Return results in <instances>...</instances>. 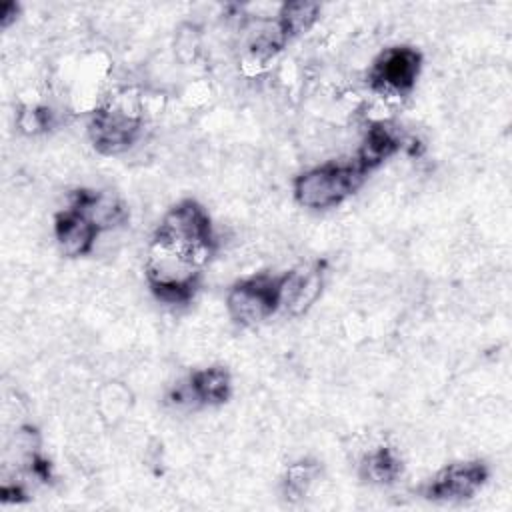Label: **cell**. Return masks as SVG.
I'll return each mask as SVG.
<instances>
[{"mask_svg":"<svg viewBox=\"0 0 512 512\" xmlns=\"http://www.w3.org/2000/svg\"><path fill=\"white\" fill-rule=\"evenodd\" d=\"M102 232L98 226L76 206H68L54 218V238L62 254L76 258L86 256L94 250L96 240Z\"/></svg>","mask_w":512,"mask_h":512,"instance_id":"obj_8","label":"cell"},{"mask_svg":"<svg viewBox=\"0 0 512 512\" xmlns=\"http://www.w3.org/2000/svg\"><path fill=\"white\" fill-rule=\"evenodd\" d=\"M200 50V40L198 34L192 26H182L178 36H176V52L182 60L194 58V54Z\"/></svg>","mask_w":512,"mask_h":512,"instance_id":"obj_14","label":"cell"},{"mask_svg":"<svg viewBox=\"0 0 512 512\" xmlns=\"http://www.w3.org/2000/svg\"><path fill=\"white\" fill-rule=\"evenodd\" d=\"M420 66L422 56L418 50L410 46H392L372 62L368 80L372 90L388 100L412 90Z\"/></svg>","mask_w":512,"mask_h":512,"instance_id":"obj_5","label":"cell"},{"mask_svg":"<svg viewBox=\"0 0 512 512\" xmlns=\"http://www.w3.org/2000/svg\"><path fill=\"white\" fill-rule=\"evenodd\" d=\"M488 478V468L482 462H456L442 468L424 488V494L434 500L470 498Z\"/></svg>","mask_w":512,"mask_h":512,"instance_id":"obj_6","label":"cell"},{"mask_svg":"<svg viewBox=\"0 0 512 512\" xmlns=\"http://www.w3.org/2000/svg\"><path fill=\"white\" fill-rule=\"evenodd\" d=\"M152 240L180 252L198 268H204L218 248L210 216L196 200H182L172 206L164 214Z\"/></svg>","mask_w":512,"mask_h":512,"instance_id":"obj_1","label":"cell"},{"mask_svg":"<svg viewBox=\"0 0 512 512\" xmlns=\"http://www.w3.org/2000/svg\"><path fill=\"white\" fill-rule=\"evenodd\" d=\"M188 386L198 404H222L230 398L232 378L224 366H210L192 372Z\"/></svg>","mask_w":512,"mask_h":512,"instance_id":"obj_10","label":"cell"},{"mask_svg":"<svg viewBox=\"0 0 512 512\" xmlns=\"http://www.w3.org/2000/svg\"><path fill=\"white\" fill-rule=\"evenodd\" d=\"M398 146H400V138L394 134V130L384 122H374L368 128L354 162L364 172H368L378 164H382L386 158H390L398 150Z\"/></svg>","mask_w":512,"mask_h":512,"instance_id":"obj_9","label":"cell"},{"mask_svg":"<svg viewBox=\"0 0 512 512\" xmlns=\"http://www.w3.org/2000/svg\"><path fill=\"white\" fill-rule=\"evenodd\" d=\"M282 276L258 274L236 282L226 296V310L240 326H256L280 308Z\"/></svg>","mask_w":512,"mask_h":512,"instance_id":"obj_4","label":"cell"},{"mask_svg":"<svg viewBox=\"0 0 512 512\" xmlns=\"http://www.w3.org/2000/svg\"><path fill=\"white\" fill-rule=\"evenodd\" d=\"M318 16H320V4L308 2V0L286 2L278 8V14H276V18L288 38L308 32L316 24Z\"/></svg>","mask_w":512,"mask_h":512,"instance_id":"obj_12","label":"cell"},{"mask_svg":"<svg viewBox=\"0 0 512 512\" xmlns=\"http://www.w3.org/2000/svg\"><path fill=\"white\" fill-rule=\"evenodd\" d=\"M360 472L366 480L374 484H390L402 474V460L396 448L378 444L364 452Z\"/></svg>","mask_w":512,"mask_h":512,"instance_id":"obj_11","label":"cell"},{"mask_svg":"<svg viewBox=\"0 0 512 512\" xmlns=\"http://www.w3.org/2000/svg\"><path fill=\"white\" fill-rule=\"evenodd\" d=\"M318 466L310 460H300L294 462L286 468L284 476H282V492L288 500L296 502L300 498H304L310 488L314 486L316 478H318Z\"/></svg>","mask_w":512,"mask_h":512,"instance_id":"obj_13","label":"cell"},{"mask_svg":"<svg viewBox=\"0 0 512 512\" xmlns=\"http://www.w3.org/2000/svg\"><path fill=\"white\" fill-rule=\"evenodd\" d=\"M16 14H18V6H16L14 2L2 4V8H0V22H2V28H8V26L16 20Z\"/></svg>","mask_w":512,"mask_h":512,"instance_id":"obj_15","label":"cell"},{"mask_svg":"<svg viewBox=\"0 0 512 512\" xmlns=\"http://www.w3.org/2000/svg\"><path fill=\"white\" fill-rule=\"evenodd\" d=\"M324 272L320 264L294 268L282 274L280 282V308L290 316L308 312L322 294Z\"/></svg>","mask_w":512,"mask_h":512,"instance_id":"obj_7","label":"cell"},{"mask_svg":"<svg viewBox=\"0 0 512 512\" xmlns=\"http://www.w3.org/2000/svg\"><path fill=\"white\" fill-rule=\"evenodd\" d=\"M366 172L356 162H324L294 178V200L312 210L336 208L360 188Z\"/></svg>","mask_w":512,"mask_h":512,"instance_id":"obj_3","label":"cell"},{"mask_svg":"<svg viewBox=\"0 0 512 512\" xmlns=\"http://www.w3.org/2000/svg\"><path fill=\"white\" fill-rule=\"evenodd\" d=\"M144 106L138 96H128V92H118L104 106L96 108L88 134L94 148L100 154L116 156L132 148L138 142L144 128Z\"/></svg>","mask_w":512,"mask_h":512,"instance_id":"obj_2","label":"cell"}]
</instances>
